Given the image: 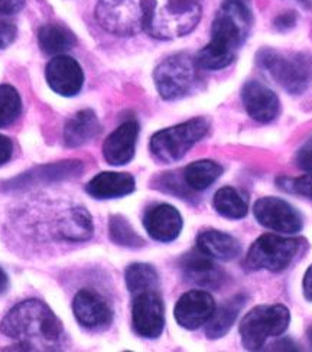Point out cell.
Listing matches in <instances>:
<instances>
[{
	"mask_svg": "<svg viewBox=\"0 0 312 352\" xmlns=\"http://www.w3.org/2000/svg\"><path fill=\"white\" fill-rule=\"evenodd\" d=\"M17 38V26L0 16V48H8Z\"/></svg>",
	"mask_w": 312,
	"mask_h": 352,
	"instance_id": "obj_32",
	"label": "cell"
},
{
	"mask_svg": "<svg viewBox=\"0 0 312 352\" xmlns=\"http://www.w3.org/2000/svg\"><path fill=\"white\" fill-rule=\"evenodd\" d=\"M208 129H210V124L202 117L163 129L152 136L151 152L163 164L176 162L208 133Z\"/></svg>",
	"mask_w": 312,
	"mask_h": 352,
	"instance_id": "obj_6",
	"label": "cell"
},
{
	"mask_svg": "<svg viewBox=\"0 0 312 352\" xmlns=\"http://www.w3.org/2000/svg\"><path fill=\"white\" fill-rule=\"evenodd\" d=\"M308 338H309V342H311V345H312V328H311L309 332H308Z\"/></svg>",
	"mask_w": 312,
	"mask_h": 352,
	"instance_id": "obj_39",
	"label": "cell"
},
{
	"mask_svg": "<svg viewBox=\"0 0 312 352\" xmlns=\"http://www.w3.org/2000/svg\"><path fill=\"white\" fill-rule=\"evenodd\" d=\"M253 212L258 223L269 230L284 234H296L302 230L301 214L280 198H260L255 204Z\"/></svg>",
	"mask_w": 312,
	"mask_h": 352,
	"instance_id": "obj_10",
	"label": "cell"
},
{
	"mask_svg": "<svg viewBox=\"0 0 312 352\" xmlns=\"http://www.w3.org/2000/svg\"><path fill=\"white\" fill-rule=\"evenodd\" d=\"M23 8V0H0V14L18 13Z\"/></svg>",
	"mask_w": 312,
	"mask_h": 352,
	"instance_id": "obj_35",
	"label": "cell"
},
{
	"mask_svg": "<svg viewBox=\"0 0 312 352\" xmlns=\"http://www.w3.org/2000/svg\"><path fill=\"white\" fill-rule=\"evenodd\" d=\"M243 104L251 119L260 123H269L279 113V98L259 81H249L242 90Z\"/></svg>",
	"mask_w": 312,
	"mask_h": 352,
	"instance_id": "obj_17",
	"label": "cell"
},
{
	"mask_svg": "<svg viewBox=\"0 0 312 352\" xmlns=\"http://www.w3.org/2000/svg\"><path fill=\"white\" fill-rule=\"evenodd\" d=\"M126 286L132 296H136L143 292L158 290L159 277L156 270L151 264L145 263H133L126 269L125 273Z\"/></svg>",
	"mask_w": 312,
	"mask_h": 352,
	"instance_id": "obj_26",
	"label": "cell"
},
{
	"mask_svg": "<svg viewBox=\"0 0 312 352\" xmlns=\"http://www.w3.org/2000/svg\"><path fill=\"white\" fill-rule=\"evenodd\" d=\"M197 248L211 258L229 261L240 254L242 247L233 236L218 230H205L197 237Z\"/></svg>",
	"mask_w": 312,
	"mask_h": 352,
	"instance_id": "obj_20",
	"label": "cell"
},
{
	"mask_svg": "<svg viewBox=\"0 0 312 352\" xmlns=\"http://www.w3.org/2000/svg\"><path fill=\"white\" fill-rule=\"evenodd\" d=\"M139 124L135 120L118 126L103 144V155L110 165L122 166L135 156Z\"/></svg>",
	"mask_w": 312,
	"mask_h": 352,
	"instance_id": "obj_16",
	"label": "cell"
},
{
	"mask_svg": "<svg viewBox=\"0 0 312 352\" xmlns=\"http://www.w3.org/2000/svg\"><path fill=\"white\" fill-rule=\"evenodd\" d=\"M214 210L230 219H240L247 214V204L245 198L234 188L225 186L217 190L213 199Z\"/></svg>",
	"mask_w": 312,
	"mask_h": 352,
	"instance_id": "obj_27",
	"label": "cell"
},
{
	"mask_svg": "<svg viewBox=\"0 0 312 352\" xmlns=\"http://www.w3.org/2000/svg\"><path fill=\"white\" fill-rule=\"evenodd\" d=\"M12 153H13L12 142L6 136L0 135V166L9 162V159L12 157Z\"/></svg>",
	"mask_w": 312,
	"mask_h": 352,
	"instance_id": "obj_34",
	"label": "cell"
},
{
	"mask_svg": "<svg viewBox=\"0 0 312 352\" xmlns=\"http://www.w3.org/2000/svg\"><path fill=\"white\" fill-rule=\"evenodd\" d=\"M246 305V296L245 295H236L234 298L229 299L226 303H222L218 309L214 311L213 316L208 319L205 333L207 338L210 340H218L227 335L234 322L239 316L240 311Z\"/></svg>",
	"mask_w": 312,
	"mask_h": 352,
	"instance_id": "obj_22",
	"label": "cell"
},
{
	"mask_svg": "<svg viewBox=\"0 0 312 352\" xmlns=\"http://www.w3.org/2000/svg\"><path fill=\"white\" fill-rule=\"evenodd\" d=\"M301 239H285L264 234L249 248L245 266L249 270L282 272L288 269L302 250Z\"/></svg>",
	"mask_w": 312,
	"mask_h": 352,
	"instance_id": "obj_7",
	"label": "cell"
},
{
	"mask_svg": "<svg viewBox=\"0 0 312 352\" xmlns=\"http://www.w3.org/2000/svg\"><path fill=\"white\" fill-rule=\"evenodd\" d=\"M216 311V302L204 290L187 292L175 306V319L183 328L194 331L205 325Z\"/></svg>",
	"mask_w": 312,
	"mask_h": 352,
	"instance_id": "obj_12",
	"label": "cell"
},
{
	"mask_svg": "<svg viewBox=\"0 0 312 352\" xmlns=\"http://www.w3.org/2000/svg\"><path fill=\"white\" fill-rule=\"evenodd\" d=\"M258 64L291 94L304 93L312 81V58L305 54L284 55L264 48L258 54Z\"/></svg>",
	"mask_w": 312,
	"mask_h": 352,
	"instance_id": "obj_4",
	"label": "cell"
},
{
	"mask_svg": "<svg viewBox=\"0 0 312 352\" xmlns=\"http://www.w3.org/2000/svg\"><path fill=\"white\" fill-rule=\"evenodd\" d=\"M133 176L125 172H101L87 184V194L96 199L122 198L135 190Z\"/></svg>",
	"mask_w": 312,
	"mask_h": 352,
	"instance_id": "obj_18",
	"label": "cell"
},
{
	"mask_svg": "<svg viewBox=\"0 0 312 352\" xmlns=\"http://www.w3.org/2000/svg\"><path fill=\"white\" fill-rule=\"evenodd\" d=\"M222 175V168L214 160H197L191 164L184 170V181L192 190H205L210 188L220 176Z\"/></svg>",
	"mask_w": 312,
	"mask_h": 352,
	"instance_id": "obj_25",
	"label": "cell"
},
{
	"mask_svg": "<svg viewBox=\"0 0 312 352\" xmlns=\"http://www.w3.org/2000/svg\"><path fill=\"white\" fill-rule=\"evenodd\" d=\"M154 80L162 98H181L197 81V63L187 54H175L156 67Z\"/></svg>",
	"mask_w": 312,
	"mask_h": 352,
	"instance_id": "obj_8",
	"label": "cell"
},
{
	"mask_svg": "<svg viewBox=\"0 0 312 352\" xmlns=\"http://www.w3.org/2000/svg\"><path fill=\"white\" fill-rule=\"evenodd\" d=\"M109 234H110V240L117 245L129 247V248H139L145 245L143 239L135 230H133V227L129 224L127 219L122 215L110 217Z\"/></svg>",
	"mask_w": 312,
	"mask_h": 352,
	"instance_id": "obj_28",
	"label": "cell"
},
{
	"mask_svg": "<svg viewBox=\"0 0 312 352\" xmlns=\"http://www.w3.org/2000/svg\"><path fill=\"white\" fill-rule=\"evenodd\" d=\"M143 226L149 236L160 243H169L178 239L183 231V217L175 207L159 204L146 211Z\"/></svg>",
	"mask_w": 312,
	"mask_h": 352,
	"instance_id": "obj_14",
	"label": "cell"
},
{
	"mask_svg": "<svg viewBox=\"0 0 312 352\" xmlns=\"http://www.w3.org/2000/svg\"><path fill=\"white\" fill-rule=\"evenodd\" d=\"M100 133V123L93 110H81L74 114L67 122L64 129V142L68 148H79V146L90 142Z\"/></svg>",
	"mask_w": 312,
	"mask_h": 352,
	"instance_id": "obj_21",
	"label": "cell"
},
{
	"mask_svg": "<svg viewBox=\"0 0 312 352\" xmlns=\"http://www.w3.org/2000/svg\"><path fill=\"white\" fill-rule=\"evenodd\" d=\"M291 322V314L284 305H260L242 320V344L249 351L260 349L264 342L284 333Z\"/></svg>",
	"mask_w": 312,
	"mask_h": 352,
	"instance_id": "obj_5",
	"label": "cell"
},
{
	"mask_svg": "<svg viewBox=\"0 0 312 352\" xmlns=\"http://www.w3.org/2000/svg\"><path fill=\"white\" fill-rule=\"evenodd\" d=\"M302 289H304V296L306 298V300L312 302V264H311L309 269L305 273Z\"/></svg>",
	"mask_w": 312,
	"mask_h": 352,
	"instance_id": "obj_36",
	"label": "cell"
},
{
	"mask_svg": "<svg viewBox=\"0 0 312 352\" xmlns=\"http://www.w3.org/2000/svg\"><path fill=\"white\" fill-rule=\"evenodd\" d=\"M93 231L94 227L92 215L81 207L70 210L58 223L59 236L70 241H85L93 236Z\"/></svg>",
	"mask_w": 312,
	"mask_h": 352,
	"instance_id": "obj_23",
	"label": "cell"
},
{
	"mask_svg": "<svg viewBox=\"0 0 312 352\" xmlns=\"http://www.w3.org/2000/svg\"><path fill=\"white\" fill-rule=\"evenodd\" d=\"M296 165L302 170L312 173V138H309L296 153Z\"/></svg>",
	"mask_w": 312,
	"mask_h": 352,
	"instance_id": "obj_31",
	"label": "cell"
},
{
	"mask_svg": "<svg viewBox=\"0 0 312 352\" xmlns=\"http://www.w3.org/2000/svg\"><path fill=\"white\" fill-rule=\"evenodd\" d=\"M132 324L142 338L155 340L165 327V307L158 290L143 292L133 296Z\"/></svg>",
	"mask_w": 312,
	"mask_h": 352,
	"instance_id": "obj_9",
	"label": "cell"
},
{
	"mask_svg": "<svg viewBox=\"0 0 312 352\" xmlns=\"http://www.w3.org/2000/svg\"><path fill=\"white\" fill-rule=\"evenodd\" d=\"M39 45L43 52L50 55L63 54L76 45V36L63 25L48 23L42 26L38 32Z\"/></svg>",
	"mask_w": 312,
	"mask_h": 352,
	"instance_id": "obj_24",
	"label": "cell"
},
{
	"mask_svg": "<svg viewBox=\"0 0 312 352\" xmlns=\"http://www.w3.org/2000/svg\"><path fill=\"white\" fill-rule=\"evenodd\" d=\"M295 23H296V14L293 12L282 13L275 21V26L279 29V31H287V29H291Z\"/></svg>",
	"mask_w": 312,
	"mask_h": 352,
	"instance_id": "obj_33",
	"label": "cell"
},
{
	"mask_svg": "<svg viewBox=\"0 0 312 352\" xmlns=\"http://www.w3.org/2000/svg\"><path fill=\"white\" fill-rule=\"evenodd\" d=\"M0 331L31 351L55 349L63 338L61 320L48 305L38 299L23 300L12 307L3 318Z\"/></svg>",
	"mask_w": 312,
	"mask_h": 352,
	"instance_id": "obj_3",
	"label": "cell"
},
{
	"mask_svg": "<svg viewBox=\"0 0 312 352\" xmlns=\"http://www.w3.org/2000/svg\"><path fill=\"white\" fill-rule=\"evenodd\" d=\"M84 166L80 160H63L59 164H52L47 166L37 168L31 172H26L21 178L12 182L13 186H28L31 184H47L71 179L74 176H79L83 172Z\"/></svg>",
	"mask_w": 312,
	"mask_h": 352,
	"instance_id": "obj_19",
	"label": "cell"
},
{
	"mask_svg": "<svg viewBox=\"0 0 312 352\" xmlns=\"http://www.w3.org/2000/svg\"><path fill=\"white\" fill-rule=\"evenodd\" d=\"M22 111L19 93L12 85H0V129H5L18 120Z\"/></svg>",
	"mask_w": 312,
	"mask_h": 352,
	"instance_id": "obj_29",
	"label": "cell"
},
{
	"mask_svg": "<svg viewBox=\"0 0 312 352\" xmlns=\"http://www.w3.org/2000/svg\"><path fill=\"white\" fill-rule=\"evenodd\" d=\"M276 184L282 190H285L288 194L298 195L312 201V173L298 176V178L280 176V178L276 179Z\"/></svg>",
	"mask_w": 312,
	"mask_h": 352,
	"instance_id": "obj_30",
	"label": "cell"
},
{
	"mask_svg": "<svg viewBox=\"0 0 312 352\" xmlns=\"http://www.w3.org/2000/svg\"><path fill=\"white\" fill-rule=\"evenodd\" d=\"M251 28V13L240 0H229L217 13L211 41L197 54L198 67L217 71L229 67L246 42Z\"/></svg>",
	"mask_w": 312,
	"mask_h": 352,
	"instance_id": "obj_2",
	"label": "cell"
},
{
	"mask_svg": "<svg viewBox=\"0 0 312 352\" xmlns=\"http://www.w3.org/2000/svg\"><path fill=\"white\" fill-rule=\"evenodd\" d=\"M47 81L52 91L64 97L80 93L84 84V74L79 63L71 56L56 55L47 65Z\"/></svg>",
	"mask_w": 312,
	"mask_h": 352,
	"instance_id": "obj_13",
	"label": "cell"
},
{
	"mask_svg": "<svg viewBox=\"0 0 312 352\" xmlns=\"http://www.w3.org/2000/svg\"><path fill=\"white\" fill-rule=\"evenodd\" d=\"M9 289V278L8 274L3 272V269L0 267V295L5 293Z\"/></svg>",
	"mask_w": 312,
	"mask_h": 352,
	"instance_id": "obj_37",
	"label": "cell"
},
{
	"mask_svg": "<svg viewBox=\"0 0 312 352\" xmlns=\"http://www.w3.org/2000/svg\"><path fill=\"white\" fill-rule=\"evenodd\" d=\"M298 2H301V3L305 5L306 8H311V6H312V0H298Z\"/></svg>",
	"mask_w": 312,
	"mask_h": 352,
	"instance_id": "obj_38",
	"label": "cell"
},
{
	"mask_svg": "<svg viewBox=\"0 0 312 352\" xmlns=\"http://www.w3.org/2000/svg\"><path fill=\"white\" fill-rule=\"evenodd\" d=\"M72 309L79 324L90 331H103L110 327L113 311L98 293L83 289L72 302Z\"/></svg>",
	"mask_w": 312,
	"mask_h": 352,
	"instance_id": "obj_11",
	"label": "cell"
},
{
	"mask_svg": "<svg viewBox=\"0 0 312 352\" xmlns=\"http://www.w3.org/2000/svg\"><path fill=\"white\" fill-rule=\"evenodd\" d=\"M180 266L185 280L201 287L217 289L226 278L225 272L216 266L211 257L200 252L198 248L196 252L187 253L181 258Z\"/></svg>",
	"mask_w": 312,
	"mask_h": 352,
	"instance_id": "obj_15",
	"label": "cell"
},
{
	"mask_svg": "<svg viewBox=\"0 0 312 352\" xmlns=\"http://www.w3.org/2000/svg\"><path fill=\"white\" fill-rule=\"evenodd\" d=\"M96 18L107 32L129 36L145 31L156 39L189 34L201 18L200 0H98Z\"/></svg>",
	"mask_w": 312,
	"mask_h": 352,
	"instance_id": "obj_1",
	"label": "cell"
}]
</instances>
